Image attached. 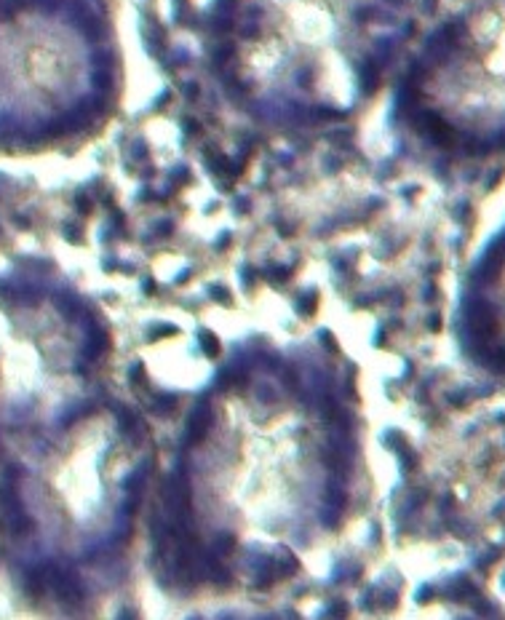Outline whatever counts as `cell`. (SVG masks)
Instances as JSON below:
<instances>
[{
    "label": "cell",
    "instance_id": "cell-1",
    "mask_svg": "<svg viewBox=\"0 0 505 620\" xmlns=\"http://www.w3.org/2000/svg\"><path fill=\"white\" fill-rule=\"evenodd\" d=\"M361 412L337 356L251 345L198 393L147 508L150 559L185 594L265 591L345 527Z\"/></svg>",
    "mask_w": 505,
    "mask_h": 620
},
{
    "label": "cell",
    "instance_id": "cell-2",
    "mask_svg": "<svg viewBox=\"0 0 505 620\" xmlns=\"http://www.w3.org/2000/svg\"><path fill=\"white\" fill-rule=\"evenodd\" d=\"M411 0H209L211 80L246 120L276 131L355 118L409 51Z\"/></svg>",
    "mask_w": 505,
    "mask_h": 620
},
{
    "label": "cell",
    "instance_id": "cell-4",
    "mask_svg": "<svg viewBox=\"0 0 505 620\" xmlns=\"http://www.w3.org/2000/svg\"><path fill=\"white\" fill-rule=\"evenodd\" d=\"M452 332L463 359L505 385V219L481 243L460 281Z\"/></svg>",
    "mask_w": 505,
    "mask_h": 620
},
{
    "label": "cell",
    "instance_id": "cell-3",
    "mask_svg": "<svg viewBox=\"0 0 505 620\" xmlns=\"http://www.w3.org/2000/svg\"><path fill=\"white\" fill-rule=\"evenodd\" d=\"M390 118L436 161H505V0H465L404 54Z\"/></svg>",
    "mask_w": 505,
    "mask_h": 620
}]
</instances>
